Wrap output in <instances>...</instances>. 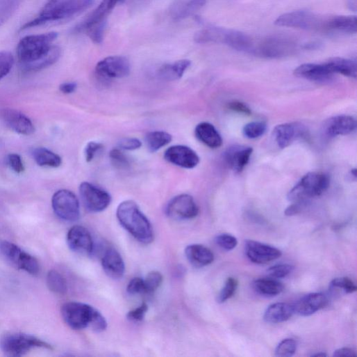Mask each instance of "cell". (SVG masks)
I'll use <instances>...</instances> for the list:
<instances>
[{"instance_id":"cell-59","label":"cell","mask_w":357,"mask_h":357,"mask_svg":"<svg viewBox=\"0 0 357 357\" xmlns=\"http://www.w3.org/2000/svg\"><path fill=\"white\" fill-rule=\"evenodd\" d=\"M313 356H326V354L323 353V352H319V353H317V354H313L312 355Z\"/></svg>"},{"instance_id":"cell-58","label":"cell","mask_w":357,"mask_h":357,"mask_svg":"<svg viewBox=\"0 0 357 357\" xmlns=\"http://www.w3.org/2000/svg\"><path fill=\"white\" fill-rule=\"evenodd\" d=\"M58 0H48V2L46 4V6H50V5H52L53 3H55L56 2H57Z\"/></svg>"},{"instance_id":"cell-47","label":"cell","mask_w":357,"mask_h":357,"mask_svg":"<svg viewBox=\"0 0 357 357\" xmlns=\"http://www.w3.org/2000/svg\"><path fill=\"white\" fill-rule=\"evenodd\" d=\"M215 242L218 246L226 251L234 249L238 244L237 238L229 234L218 235L215 239Z\"/></svg>"},{"instance_id":"cell-46","label":"cell","mask_w":357,"mask_h":357,"mask_svg":"<svg viewBox=\"0 0 357 357\" xmlns=\"http://www.w3.org/2000/svg\"><path fill=\"white\" fill-rule=\"evenodd\" d=\"M293 269L294 267L290 265H276L270 267L267 273L273 279H283L290 274Z\"/></svg>"},{"instance_id":"cell-53","label":"cell","mask_w":357,"mask_h":357,"mask_svg":"<svg viewBox=\"0 0 357 357\" xmlns=\"http://www.w3.org/2000/svg\"><path fill=\"white\" fill-rule=\"evenodd\" d=\"M229 108L233 111L244 115H251V113L250 108L247 104L238 101L231 102Z\"/></svg>"},{"instance_id":"cell-36","label":"cell","mask_w":357,"mask_h":357,"mask_svg":"<svg viewBox=\"0 0 357 357\" xmlns=\"http://www.w3.org/2000/svg\"><path fill=\"white\" fill-rule=\"evenodd\" d=\"M47 283L49 289L58 294L67 293L68 288L65 279L56 270L50 271L47 277Z\"/></svg>"},{"instance_id":"cell-28","label":"cell","mask_w":357,"mask_h":357,"mask_svg":"<svg viewBox=\"0 0 357 357\" xmlns=\"http://www.w3.org/2000/svg\"><path fill=\"white\" fill-rule=\"evenodd\" d=\"M189 60H181L173 63L165 64L161 66L157 72L160 80L165 81H174L181 79L191 66Z\"/></svg>"},{"instance_id":"cell-42","label":"cell","mask_w":357,"mask_h":357,"mask_svg":"<svg viewBox=\"0 0 357 357\" xmlns=\"http://www.w3.org/2000/svg\"><path fill=\"white\" fill-rule=\"evenodd\" d=\"M163 282L162 274L156 271L148 274L144 280L145 294L153 293L161 285Z\"/></svg>"},{"instance_id":"cell-56","label":"cell","mask_w":357,"mask_h":357,"mask_svg":"<svg viewBox=\"0 0 357 357\" xmlns=\"http://www.w3.org/2000/svg\"><path fill=\"white\" fill-rule=\"evenodd\" d=\"M356 352L351 348L343 347L336 349L333 353V356H356Z\"/></svg>"},{"instance_id":"cell-37","label":"cell","mask_w":357,"mask_h":357,"mask_svg":"<svg viewBox=\"0 0 357 357\" xmlns=\"http://www.w3.org/2000/svg\"><path fill=\"white\" fill-rule=\"evenodd\" d=\"M23 0H0V27L17 12Z\"/></svg>"},{"instance_id":"cell-31","label":"cell","mask_w":357,"mask_h":357,"mask_svg":"<svg viewBox=\"0 0 357 357\" xmlns=\"http://www.w3.org/2000/svg\"><path fill=\"white\" fill-rule=\"evenodd\" d=\"M324 63L333 75L338 74L349 78H356L357 66L354 60L333 58Z\"/></svg>"},{"instance_id":"cell-54","label":"cell","mask_w":357,"mask_h":357,"mask_svg":"<svg viewBox=\"0 0 357 357\" xmlns=\"http://www.w3.org/2000/svg\"><path fill=\"white\" fill-rule=\"evenodd\" d=\"M307 203H293L285 211V215L288 217L294 216L300 213L305 208Z\"/></svg>"},{"instance_id":"cell-5","label":"cell","mask_w":357,"mask_h":357,"mask_svg":"<svg viewBox=\"0 0 357 357\" xmlns=\"http://www.w3.org/2000/svg\"><path fill=\"white\" fill-rule=\"evenodd\" d=\"M298 44L290 38L271 36L254 38L249 54L267 59L281 58L293 54Z\"/></svg>"},{"instance_id":"cell-33","label":"cell","mask_w":357,"mask_h":357,"mask_svg":"<svg viewBox=\"0 0 357 357\" xmlns=\"http://www.w3.org/2000/svg\"><path fill=\"white\" fill-rule=\"evenodd\" d=\"M254 290L259 294L267 297H275L284 290L283 285L274 279H258L253 283Z\"/></svg>"},{"instance_id":"cell-10","label":"cell","mask_w":357,"mask_h":357,"mask_svg":"<svg viewBox=\"0 0 357 357\" xmlns=\"http://www.w3.org/2000/svg\"><path fill=\"white\" fill-rule=\"evenodd\" d=\"M52 207L61 219L74 222L80 217V204L76 195L69 190L57 192L52 199Z\"/></svg>"},{"instance_id":"cell-1","label":"cell","mask_w":357,"mask_h":357,"mask_svg":"<svg viewBox=\"0 0 357 357\" xmlns=\"http://www.w3.org/2000/svg\"><path fill=\"white\" fill-rule=\"evenodd\" d=\"M58 37L55 32L30 35L18 44L17 54L26 72H38L56 63L61 56V49L53 46Z\"/></svg>"},{"instance_id":"cell-45","label":"cell","mask_w":357,"mask_h":357,"mask_svg":"<svg viewBox=\"0 0 357 357\" xmlns=\"http://www.w3.org/2000/svg\"><path fill=\"white\" fill-rule=\"evenodd\" d=\"M110 158L113 165L122 169H128L130 166L129 160L124 153L118 149H113L110 152Z\"/></svg>"},{"instance_id":"cell-18","label":"cell","mask_w":357,"mask_h":357,"mask_svg":"<svg viewBox=\"0 0 357 357\" xmlns=\"http://www.w3.org/2000/svg\"><path fill=\"white\" fill-rule=\"evenodd\" d=\"M356 119L349 115H339L329 118L322 126V132L327 138L346 135L355 131Z\"/></svg>"},{"instance_id":"cell-17","label":"cell","mask_w":357,"mask_h":357,"mask_svg":"<svg viewBox=\"0 0 357 357\" xmlns=\"http://www.w3.org/2000/svg\"><path fill=\"white\" fill-rule=\"evenodd\" d=\"M246 254L251 262L257 264H265L282 256L278 249L252 240L246 242Z\"/></svg>"},{"instance_id":"cell-24","label":"cell","mask_w":357,"mask_h":357,"mask_svg":"<svg viewBox=\"0 0 357 357\" xmlns=\"http://www.w3.org/2000/svg\"><path fill=\"white\" fill-rule=\"evenodd\" d=\"M105 273L111 279H121L125 272V265L120 254L114 249H108L101 261Z\"/></svg>"},{"instance_id":"cell-6","label":"cell","mask_w":357,"mask_h":357,"mask_svg":"<svg viewBox=\"0 0 357 357\" xmlns=\"http://www.w3.org/2000/svg\"><path fill=\"white\" fill-rule=\"evenodd\" d=\"M329 185L330 178L326 174L309 172L288 193V199L292 203H307L309 199L322 195Z\"/></svg>"},{"instance_id":"cell-48","label":"cell","mask_w":357,"mask_h":357,"mask_svg":"<svg viewBox=\"0 0 357 357\" xmlns=\"http://www.w3.org/2000/svg\"><path fill=\"white\" fill-rule=\"evenodd\" d=\"M147 310L148 306L147 304L142 303L140 306L128 313L126 315L127 319L133 322H141L144 319Z\"/></svg>"},{"instance_id":"cell-8","label":"cell","mask_w":357,"mask_h":357,"mask_svg":"<svg viewBox=\"0 0 357 357\" xmlns=\"http://www.w3.org/2000/svg\"><path fill=\"white\" fill-rule=\"evenodd\" d=\"M0 347L10 356H22L34 348L53 349L48 342L34 335L24 333H10L0 340Z\"/></svg>"},{"instance_id":"cell-43","label":"cell","mask_w":357,"mask_h":357,"mask_svg":"<svg viewBox=\"0 0 357 357\" xmlns=\"http://www.w3.org/2000/svg\"><path fill=\"white\" fill-rule=\"evenodd\" d=\"M106 26V21L90 27L85 31V33L94 44H101L103 40Z\"/></svg>"},{"instance_id":"cell-11","label":"cell","mask_w":357,"mask_h":357,"mask_svg":"<svg viewBox=\"0 0 357 357\" xmlns=\"http://www.w3.org/2000/svg\"><path fill=\"white\" fill-rule=\"evenodd\" d=\"M79 192L85 208L90 213L104 211L112 201L107 192L88 183H83L79 188Z\"/></svg>"},{"instance_id":"cell-4","label":"cell","mask_w":357,"mask_h":357,"mask_svg":"<svg viewBox=\"0 0 357 357\" xmlns=\"http://www.w3.org/2000/svg\"><path fill=\"white\" fill-rule=\"evenodd\" d=\"M94 3V0H58L52 5H45L40 15L22 26L21 31L73 17L90 9Z\"/></svg>"},{"instance_id":"cell-50","label":"cell","mask_w":357,"mask_h":357,"mask_svg":"<svg viewBox=\"0 0 357 357\" xmlns=\"http://www.w3.org/2000/svg\"><path fill=\"white\" fill-rule=\"evenodd\" d=\"M102 144L97 142H90L85 149V156L87 162H91L97 153L103 149Z\"/></svg>"},{"instance_id":"cell-41","label":"cell","mask_w":357,"mask_h":357,"mask_svg":"<svg viewBox=\"0 0 357 357\" xmlns=\"http://www.w3.org/2000/svg\"><path fill=\"white\" fill-rule=\"evenodd\" d=\"M15 64L13 55L9 51H0V80L7 76Z\"/></svg>"},{"instance_id":"cell-32","label":"cell","mask_w":357,"mask_h":357,"mask_svg":"<svg viewBox=\"0 0 357 357\" xmlns=\"http://www.w3.org/2000/svg\"><path fill=\"white\" fill-rule=\"evenodd\" d=\"M226 29L218 27H210L198 31L194 36L197 44H223Z\"/></svg>"},{"instance_id":"cell-12","label":"cell","mask_w":357,"mask_h":357,"mask_svg":"<svg viewBox=\"0 0 357 357\" xmlns=\"http://www.w3.org/2000/svg\"><path fill=\"white\" fill-rule=\"evenodd\" d=\"M165 213L172 219L188 220L197 217L199 209L192 197L182 194L169 201L167 205Z\"/></svg>"},{"instance_id":"cell-9","label":"cell","mask_w":357,"mask_h":357,"mask_svg":"<svg viewBox=\"0 0 357 357\" xmlns=\"http://www.w3.org/2000/svg\"><path fill=\"white\" fill-rule=\"evenodd\" d=\"M0 252L13 265L32 275H38L40 270L38 260L23 251L15 244L3 242L0 244Z\"/></svg>"},{"instance_id":"cell-57","label":"cell","mask_w":357,"mask_h":357,"mask_svg":"<svg viewBox=\"0 0 357 357\" xmlns=\"http://www.w3.org/2000/svg\"><path fill=\"white\" fill-rule=\"evenodd\" d=\"M348 7L353 10L354 12H356V0H349L348 1Z\"/></svg>"},{"instance_id":"cell-30","label":"cell","mask_w":357,"mask_h":357,"mask_svg":"<svg viewBox=\"0 0 357 357\" xmlns=\"http://www.w3.org/2000/svg\"><path fill=\"white\" fill-rule=\"evenodd\" d=\"M294 313L292 304L284 302L276 303L267 308L264 314V319L268 323H281L288 320Z\"/></svg>"},{"instance_id":"cell-39","label":"cell","mask_w":357,"mask_h":357,"mask_svg":"<svg viewBox=\"0 0 357 357\" xmlns=\"http://www.w3.org/2000/svg\"><path fill=\"white\" fill-rule=\"evenodd\" d=\"M267 126L263 122H254L247 124L243 128L244 135L249 139H256L263 136L267 131Z\"/></svg>"},{"instance_id":"cell-26","label":"cell","mask_w":357,"mask_h":357,"mask_svg":"<svg viewBox=\"0 0 357 357\" xmlns=\"http://www.w3.org/2000/svg\"><path fill=\"white\" fill-rule=\"evenodd\" d=\"M185 254L190 263L196 267H204L212 264L215 260L213 252L201 244H192L185 249Z\"/></svg>"},{"instance_id":"cell-38","label":"cell","mask_w":357,"mask_h":357,"mask_svg":"<svg viewBox=\"0 0 357 357\" xmlns=\"http://www.w3.org/2000/svg\"><path fill=\"white\" fill-rule=\"evenodd\" d=\"M329 289L338 294H350L356 292L357 288L350 279L342 277L333 279L329 285Z\"/></svg>"},{"instance_id":"cell-23","label":"cell","mask_w":357,"mask_h":357,"mask_svg":"<svg viewBox=\"0 0 357 357\" xmlns=\"http://www.w3.org/2000/svg\"><path fill=\"white\" fill-rule=\"evenodd\" d=\"M252 153L253 149L250 147L234 145L225 152V161L231 169L240 173L249 163Z\"/></svg>"},{"instance_id":"cell-49","label":"cell","mask_w":357,"mask_h":357,"mask_svg":"<svg viewBox=\"0 0 357 357\" xmlns=\"http://www.w3.org/2000/svg\"><path fill=\"white\" fill-rule=\"evenodd\" d=\"M127 292L131 294H145L144 280L140 278L131 279L128 284Z\"/></svg>"},{"instance_id":"cell-40","label":"cell","mask_w":357,"mask_h":357,"mask_svg":"<svg viewBox=\"0 0 357 357\" xmlns=\"http://www.w3.org/2000/svg\"><path fill=\"white\" fill-rule=\"evenodd\" d=\"M297 347V343L295 340L287 338L282 340L276 347L275 355L280 357H290L293 356Z\"/></svg>"},{"instance_id":"cell-2","label":"cell","mask_w":357,"mask_h":357,"mask_svg":"<svg viewBox=\"0 0 357 357\" xmlns=\"http://www.w3.org/2000/svg\"><path fill=\"white\" fill-rule=\"evenodd\" d=\"M61 313L66 324L73 329L90 327L94 331L100 333L107 328V322L103 315L88 304L68 302L63 306Z\"/></svg>"},{"instance_id":"cell-21","label":"cell","mask_w":357,"mask_h":357,"mask_svg":"<svg viewBox=\"0 0 357 357\" xmlns=\"http://www.w3.org/2000/svg\"><path fill=\"white\" fill-rule=\"evenodd\" d=\"M329 303L328 298L322 293L307 294L292 304L294 313L301 316H310L324 308Z\"/></svg>"},{"instance_id":"cell-15","label":"cell","mask_w":357,"mask_h":357,"mask_svg":"<svg viewBox=\"0 0 357 357\" xmlns=\"http://www.w3.org/2000/svg\"><path fill=\"white\" fill-rule=\"evenodd\" d=\"M307 133L306 127L298 122L285 123L275 127L273 135L281 149L290 146L297 139L304 138Z\"/></svg>"},{"instance_id":"cell-34","label":"cell","mask_w":357,"mask_h":357,"mask_svg":"<svg viewBox=\"0 0 357 357\" xmlns=\"http://www.w3.org/2000/svg\"><path fill=\"white\" fill-rule=\"evenodd\" d=\"M33 156L36 163L42 167H58L63 163L58 154L44 147L35 149Z\"/></svg>"},{"instance_id":"cell-55","label":"cell","mask_w":357,"mask_h":357,"mask_svg":"<svg viewBox=\"0 0 357 357\" xmlns=\"http://www.w3.org/2000/svg\"><path fill=\"white\" fill-rule=\"evenodd\" d=\"M77 88V84L76 83H65L60 85V90L65 94H70L74 93Z\"/></svg>"},{"instance_id":"cell-51","label":"cell","mask_w":357,"mask_h":357,"mask_svg":"<svg viewBox=\"0 0 357 357\" xmlns=\"http://www.w3.org/2000/svg\"><path fill=\"white\" fill-rule=\"evenodd\" d=\"M8 163L10 167L17 173H22L25 170V167L22 157L17 153H11L8 156Z\"/></svg>"},{"instance_id":"cell-35","label":"cell","mask_w":357,"mask_h":357,"mask_svg":"<svg viewBox=\"0 0 357 357\" xmlns=\"http://www.w3.org/2000/svg\"><path fill=\"white\" fill-rule=\"evenodd\" d=\"M172 140V135L162 131H151L145 136V142L149 151L156 152L168 144Z\"/></svg>"},{"instance_id":"cell-52","label":"cell","mask_w":357,"mask_h":357,"mask_svg":"<svg viewBox=\"0 0 357 357\" xmlns=\"http://www.w3.org/2000/svg\"><path fill=\"white\" fill-rule=\"evenodd\" d=\"M142 146L140 140L135 138H126L122 139L119 142V147L124 150H135Z\"/></svg>"},{"instance_id":"cell-27","label":"cell","mask_w":357,"mask_h":357,"mask_svg":"<svg viewBox=\"0 0 357 357\" xmlns=\"http://www.w3.org/2000/svg\"><path fill=\"white\" fill-rule=\"evenodd\" d=\"M206 4V0H187L176 3L170 9L172 18L175 21L185 19L200 11Z\"/></svg>"},{"instance_id":"cell-14","label":"cell","mask_w":357,"mask_h":357,"mask_svg":"<svg viewBox=\"0 0 357 357\" xmlns=\"http://www.w3.org/2000/svg\"><path fill=\"white\" fill-rule=\"evenodd\" d=\"M165 159L169 163L186 169L197 167L200 162V157L192 148L185 145H174L165 152Z\"/></svg>"},{"instance_id":"cell-25","label":"cell","mask_w":357,"mask_h":357,"mask_svg":"<svg viewBox=\"0 0 357 357\" xmlns=\"http://www.w3.org/2000/svg\"><path fill=\"white\" fill-rule=\"evenodd\" d=\"M356 16H329L327 33L356 34Z\"/></svg>"},{"instance_id":"cell-22","label":"cell","mask_w":357,"mask_h":357,"mask_svg":"<svg viewBox=\"0 0 357 357\" xmlns=\"http://www.w3.org/2000/svg\"><path fill=\"white\" fill-rule=\"evenodd\" d=\"M295 76L317 83H326L332 80L333 74L324 63L304 64L294 72Z\"/></svg>"},{"instance_id":"cell-13","label":"cell","mask_w":357,"mask_h":357,"mask_svg":"<svg viewBox=\"0 0 357 357\" xmlns=\"http://www.w3.org/2000/svg\"><path fill=\"white\" fill-rule=\"evenodd\" d=\"M97 75L105 80L122 78L129 75L130 63L122 56H110L99 62L96 66Z\"/></svg>"},{"instance_id":"cell-3","label":"cell","mask_w":357,"mask_h":357,"mask_svg":"<svg viewBox=\"0 0 357 357\" xmlns=\"http://www.w3.org/2000/svg\"><path fill=\"white\" fill-rule=\"evenodd\" d=\"M117 217L124 229L138 242L145 244L153 242L151 224L134 201H126L119 204Z\"/></svg>"},{"instance_id":"cell-20","label":"cell","mask_w":357,"mask_h":357,"mask_svg":"<svg viewBox=\"0 0 357 357\" xmlns=\"http://www.w3.org/2000/svg\"><path fill=\"white\" fill-rule=\"evenodd\" d=\"M124 1V0H103L90 16L74 28V32L76 33H85L90 27L106 22L108 16L115 8Z\"/></svg>"},{"instance_id":"cell-19","label":"cell","mask_w":357,"mask_h":357,"mask_svg":"<svg viewBox=\"0 0 357 357\" xmlns=\"http://www.w3.org/2000/svg\"><path fill=\"white\" fill-rule=\"evenodd\" d=\"M67 244L74 252L90 255L93 251V240L90 232L84 227L75 226L67 234Z\"/></svg>"},{"instance_id":"cell-44","label":"cell","mask_w":357,"mask_h":357,"mask_svg":"<svg viewBox=\"0 0 357 357\" xmlns=\"http://www.w3.org/2000/svg\"><path fill=\"white\" fill-rule=\"evenodd\" d=\"M238 285V282L235 279L232 277L229 278L218 297V302L224 303L231 298L235 293Z\"/></svg>"},{"instance_id":"cell-16","label":"cell","mask_w":357,"mask_h":357,"mask_svg":"<svg viewBox=\"0 0 357 357\" xmlns=\"http://www.w3.org/2000/svg\"><path fill=\"white\" fill-rule=\"evenodd\" d=\"M0 116L13 131L22 135H31L35 132V127L29 117L15 109H3Z\"/></svg>"},{"instance_id":"cell-29","label":"cell","mask_w":357,"mask_h":357,"mask_svg":"<svg viewBox=\"0 0 357 357\" xmlns=\"http://www.w3.org/2000/svg\"><path fill=\"white\" fill-rule=\"evenodd\" d=\"M195 134L201 142L212 149L219 148L223 144L222 135L210 123L202 122L197 125Z\"/></svg>"},{"instance_id":"cell-7","label":"cell","mask_w":357,"mask_h":357,"mask_svg":"<svg viewBox=\"0 0 357 357\" xmlns=\"http://www.w3.org/2000/svg\"><path fill=\"white\" fill-rule=\"evenodd\" d=\"M327 19L328 17L300 10L279 17L274 24L280 27L326 33Z\"/></svg>"}]
</instances>
